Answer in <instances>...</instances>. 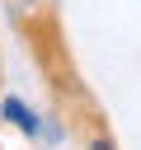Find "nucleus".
<instances>
[{"label":"nucleus","instance_id":"1","mask_svg":"<svg viewBox=\"0 0 141 150\" xmlns=\"http://www.w3.org/2000/svg\"><path fill=\"white\" fill-rule=\"evenodd\" d=\"M5 117H14V122H19V127H33V112H24V108H19V103H14V98H9V103H5Z\"/></svg>","mask_w":141,"mask_h":150},{"label":"nucleus","instance_id":"2","mask_svg":"<svg viewBox=\"0 0 141 150\" xmlns=\"http://www.w3.org/2000/svg\"><path fill=\"white\" fill-rule=\"evenodd\" d=\"M94 150H113V145H108V141H99V145H94Z\"/></svg>","mask_w":141,"mask_h":150}]
</instances>
